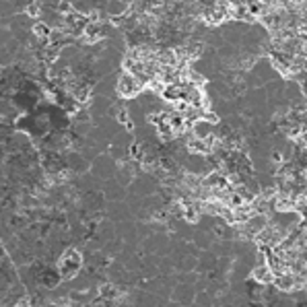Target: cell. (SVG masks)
Here are the masks:
<instances>
[{
    "label": "cell",
    "mask_w": 307,
    "mask_h": 307,
    "mask_svg": "<svg viewBox=\"0 0 307 307\" xmlns=\"http://www.w3.org/2000/svg\"><path fill=\"white\" fill-rule=\"evenodd\" d=\"M81 268H83V258H81V252H76V250H68L62 258H60V274L66 278H72V276H76L79 272H81Z\"/></svg>",
    "instance_id": "6da1fadb"
},
{
    "label": "cell",
    "mask_w": 307,
    "mask_h": 307,
    "mask_svg": "<svg viewBox=\"0 0 307 307\" xmlns=\"http://www.w3.org/2000/svg\"><path fill=\"white\" fill-rule=\"evenodd\" d=\"M33 31H35V35H40L42 40H50V35H52V29H50L48 25H44V23H37V25L33 27Z\"/></svg>",
    "instance_id": "277c9868"
},
{
    "label": "cell",
    "mask_w": 307,
    "mask_h": 307,
    "mask_svg": "<svg viewBox=\"0 0 307 307\" xmlns=\"http://www.w3.org/2000/svg\"><path fill=\"white\" fill-rule=\"evenodd\" d=\"M142 89H144V83L138 81V79H136L134 74H130V72H124V74L118 79V93H120L122 97H134V95H138Z\"/></svg>",
    "instance_id": "7a4b0ae2"
},
{
    "label": "cell",
    "mask_w": 307,
    "mask_h": 307,
    "mask_svg": "<svg viewBox=\"0 0 307 307\" xmlns=\"http://www.w3.org/2000/svg\"><path fill=\"white\" fill-rule=\"evenodd\" d=\"M252 278H254L258 284H262V286H268V284H272V280H274V272H272L268 260H264L262 254H260L258 264H256L254 270H252Z\"/></svg>",
    "instance_id": "3957f363"
}]
</instances>
